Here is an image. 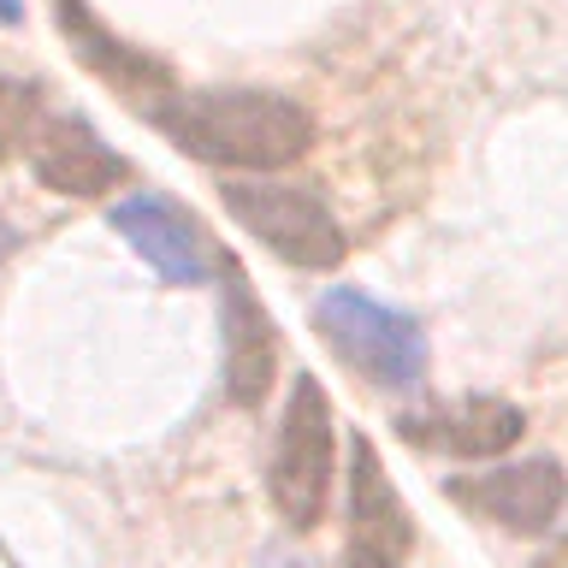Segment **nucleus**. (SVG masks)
<instances>
[{"label": "nucleus", "mask_w": 568, "mask_h": 568, "mask_svg": "<svg viewBox=\"0 0 568 568\" xmlns=\"http://www.w3.org/2000/svg\"><path fill=\"white\" fill-rule=\"evenodd\" d=\"M314 326L337 349V362L349 373H362L379 390H408L426 379V332L408 314L385 308L349 284H337L314 302Z\"/></svg>", "instance_id": "2"}, {"label": "nucleus", "mask_w": 568, "mask_h": 568, "mask_svg": "<svg viewBox=\"0 0 568 568\" xmlns=\"http://www.w3.org/2000/svg\"><path fill=\"white\" fill-rule=\"evenodd\" d=\"M220 278H225V397L237 408H261L278 379V332L237 255H220Z\"/></svg>", "instance_id": "7"}, {"label": "nucleus", "mask_w": 568, "mask_h": 568, "mask_svg": "<svg viewBox=\"0 0 568 568\" xmlns=\"http://www.w3.org/2000/svg\"><path fill=\"white\" fill-rule=\"evenodd\" d=\"M408 550H415V521H408L379 450L367 438H355L349 444V568H403Z\"/></svg>", "instance_id": "6"}, {"label": "nucleus", "mask_w": 568, "mask_h": 568, "mask_svg": "<svg viewBox=\"0 0 568 568\" xmlns=\"http://www.w3.org/2000/svg\"><path fill=\"white\" fill-rule=\"evenodd\" d=\"M149 124L178 154L237 172H278L314 149L308 106L273 89H172Z\"/></svg>", "instance_id": "1"}, {"label": "nucleus", "mask_w": 568, "mask_h": 568, "mask_svg": "<svg viewBox=\"0 0 568 568\" xmlns=\"http://www.w3.org/2000/svg\"><path fill=\"white\" fill-rule=\"evenodd\" d=\"M36 119H42V113H36V89L30 83H7V89H0V154L24 149V136H30Z\"/></svg>", "instance_id": "12"}, {"label": "nucleus", "mask_w": 568, "mask_h": 568, "mask_svg": "<svg viewBox=\"0 0 568 568\" xmlns=\"http://www.w3.org/2000/svg\"><path fill=\"white\" fill-rule=\"evenodd\" d=\"M24 18V0H0V24H18Z\"/></svg>", "instance_id": "13"}, {"label": "nucleus", "mask_w": 568, "mask_h": 568, "mask_svg": "<svg viewBox=\"0 0 568 568\" xmlns=\"http://www.w3.org/2000/svg\"><path fill=\"white\" fill-rule=\"evenodd\" d=\"M113 231L154 266L166 284H202L207 278V255H202V225L190 220L178 202L142 190L131 202L113 207Z\"/></svg>", "instance_id": "9"}, {"label": "nucleus", "mask_w": 568, "mask_h": 568, "mask_svg": "<svg viewBox=\"0 0 568 568\" xmlns=\"http://www.w3.org/2000/svg\"><path fill=\"white\" fill-rule=\"evenodd\" d=\"M30 166L48 190L71 195V202H89V195H106L131 178V160H124L113 142H106L83 113H48L30 124L24 136Z\"/></svg>", "instance_id": "5"}, {"label": "nucleus", "mask_w": 568, "mask_h": 568, "mask_svg": "<svg viewBox=\"0 0 568 568\" xmlns=\"http://www.w3.org/2000/svg\"><path fill=\"white\" fill-rule=\"evenodd\" d=\"M332 397L314 373H302L291 390V408H284L278 444H273V468H266V491H273V509L291 521L296 532H314L326 521L332 504Z\"/></svg>", "instance_id": "3"}, {"label": "nucleus", "mask_w": 568, "mask_h": 568, "mask_svg": "<svg viewBox=\"0 0 568 568\" xmlns=\"http://www.w3.org/2000/svg\"><path fill=\"white\" fill-rule=\"evenodd\" d=\"M60 30H65L71 53H78V65H89L95 78H106L131 106H142V113L172 95V71L160 60H149L142 48H124L119 36L83 7V0H60Z\"/></svg>", "instance_id": "10"}, {"label": "nucleus", "mask_w": 568, "mask_h": 568, "mask_svg": "<svg viewBox=\"0 0 568 568\" xmlns=\"http://www.w3.org/2000/svg\"><path fill=\"white\" fill-rule=\"evenodd\" d=\"M450 497L462 509H479L486 521L509 527V532H545L562 509V468L550 456H539V462H521V468L450 479Z\"/></svg>", "instance_id": "8"}, {"label": "nucleus", "mask_w": 568, "mask_h": 568, "mask_svg": "<svg viewBox=\"0 0 568 568\" xmlns=\"http://www.w3.org/2000/svg\"><path fill=\"white\" fill-rule=\"evenodd\" d=\"M397 433L408 444H426V450H450V456H497L509 444H521L527 415L504 397H468L456 408H438V415H403Z\"/></svg>", "instance_id": "11"}, {"label": "nucleus", "mask_w": 568, "mask_h": 568, "mask_svg": "<svg viewBox=\"0 0 568 568\" xmlns=\"http://www.w3.org/2000/svg\"><path fill=\"white\" fill-rule=\"evenodd\" d=\"M225 213L237 220L255 243H266L278 261L326 273L344 261V231H337L326 195L314 184H261V178H231L220 190Z\"/></svg>", "instance_id": "4"}]
</instances>
